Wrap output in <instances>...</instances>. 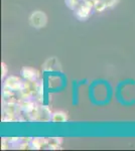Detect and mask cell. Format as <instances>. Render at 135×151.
<instances>
[{"mask_svg":"<svg viewBox=\"0 0 135 151\" xmlns=\"http://www.w3.org/2000/svg\"><path fill=\"white\" fill-rule=\"evenodd\" d=\"M66 5H67L69 8L75 10L77 8V6L80 4V0H65Z\"/></svg>","mask_w":135,"mask_h":151,"instance_id":"8fae6325","label":"cell"},{"mask_svg":"<svg viewBox=\"0 0 135 151\" xmlns=\"http://www.w3.org/2000/svg\"><path fill=\"white\" fill-rule=\"evenodd\" d=\"M26 85V81H22L20 78L15 76H10L5 80L3 87L12 91H22Z\"/></svg>","mask_w":135,"mask_h":151,"instance_id":"3957f363","label":"cell"},{"mask_svg":"<svg viewBox=\"0 0 135 151\" xmlns=\"http://www.w3.org/2000/svg\"><path fill=\"white\" fill-rule=\"evenodd\" d=\"M93 8H94L93 0H84V2L80 3L75 9V14L80 20H85L90 16Z\"/></svg>","mask_w":135,"mask_h":151,"instance_id":"7a4b0ae2","label":"cell"},{"mask_svg":"<svg viewBox=\"0 0 135 151\" xmlns=\"http://www.w3.org/2000/svg\"><path fill=\"white\" fill-rule=\"evenodd\" d=\"M104 1H105V3H106L107 7H113L116 5L118 0H104Z\"/></svg>","mask_w":135,"mask_h":151,"instance_id":"4fadbf2b","label":"cell"},{"mask_svg":"<svg viewBox=\"0 0 135 151\" xmlns=\"http://www.w3.org/2000/svg\"><path fill=\"white\" fill-rule=\"evenodd\" d=\"M93 3H94V9L98 12H102L107 8L104 0H93Z\"/></svg>","mask_w":135,"mask_h":151,"instance_id":"30bf717a","label":"cell"},{"mask_svg":"<svg viewBox=\"0 0 135 151\" xmlns=\"http://www.w3.org/2000/svg\"><path fill=\"white\" fill-rule=\"evenodd\" d=\"M62 144V138H46V144L45 148L48 149H58Z\"/></svg>","mask_w":135,"mask_h":151,"instance_id":"ba28073f","label":"cell"},{"mask_svg":"<svg viewBox=\"0 0 135 151\" xmlns=\"http://www.w3.org/2000/svg\"><path fill=\"white\" fill-rule=\"evenodd\" d=\"M7 72H8V69H7V65L4 64V63H2L1 64V76L2 78H4L7 74Z\"/></svg>","mask_w":135,"mask_h":151,"instance_id":"7c38bea8","label":"cell"},{"mask_svg":"<svg viewBox=\"0 0 135 151\" xmlns=\"http://www.w3.org/2000/svg\"><path fill=\"white\" fill-rule=\"evenodd\" d=\"M51 121L56 123H62V122H67L68 121V115L65 113V112H56V113L53 114V117H51Z\"/></svg>","mask_w":135,"mask_h":151,"instance_id":"9c48e42d","label":"cell"},{"mask_svg":"<svg viewBox=\"0 0 135 151\" xmlns=\"http://www.w3.org/2000/svg\"><path fill=\"white\" fill-rule=\"evenodd\" d=\"M38 105L33 101V100H22L19 103V108H20V112L23 113L24 115H27V120L29 117L33 114V112L36 110Z\"/></svg>","mask_w":135,"mask_h":151,"instance_id":"5b68a950","label":"cell"},{"mask_svg":"<svg viewBox=\"0 0 135 151\" xmlns=\"http://www.w3.org/2000/svg\"><path fill=\"white\" fill-rule=\"evenodd\" d=\"M46 144V138H33L29 142V147L31 149H41L45 148Z\"/></svg>","mask_w":135,"mask_h":151,"instance_id":"52a82bcc","label":"cell"},{"mask_svg":"<svg viewBox=\"0 0 135 151\" xmlns=\"http://www.w3.org/2000/svg\"><path fill=\"white\" fill-rule=\"evenodd\" d=\"M21 77L23 78L25 81L28 82H36L40 78V72L38 70L33 69V68L24 67L20 70Z\"/></svg>","mask_w":135,"mask_h":151,"instance_id":"8992f818","label":"cell"},{"mask_svg":"<svg viewBox=\"0 0 135 151\" xmlns=\"http://www.w3.org/2000/svg\"><path fill=\"white\" fill-rule=\"evenodd\" d=\"M53 113L46 106H38L36 110L29 117L28 121H35V122H48L51 121Z\"/></svg>","mask_w":135,"mask_h":151,"instance_id":"6da1fadb","label":"cell"},{"mask_svg":"<svg viewBox=\"0 0 135 151\" xmlns=\"http://www.w3.org/2000/svg\"><path fill=\"white\" fill-rule=\"evenodd\" d=\"M29 22L35 28H41L46 24V15L41 11H34L29 17Z\"/></svg>","mask_w":135,"mask_h":151,"instance_id":"277c9868","label":"cell"}]
</instances>
